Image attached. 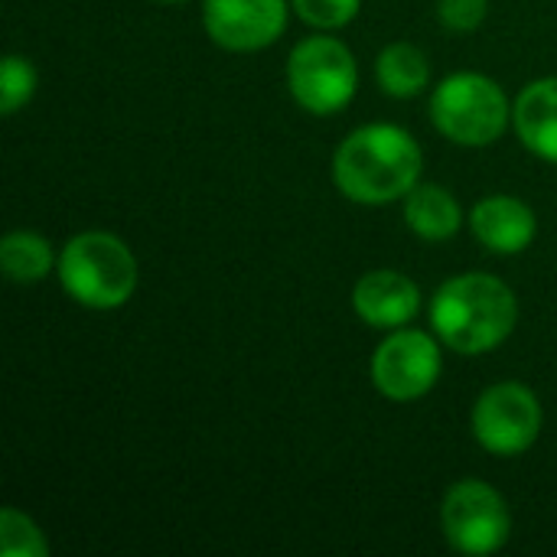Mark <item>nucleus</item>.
Listing matches in <instances>:
<instances>
[{
  "label": "nucleus",
  "mask_w": 557,
  "mask_h": 557,
  "mask_svg": "<svg viewBox=\"0 0 557 557\" xmlns=\"http://www.w3.org/2000/svg\"><path fill=\"white\" fill-rule=\"evenodd\" d=\"M405 222L414 235L428 242H447L460 232L463 212L460 202L444 186L424 183L405 196Z\"/></svg>",
  "instance_id": "obj_13"
},
{
  "label": "nucleus",
  "mask_w": 557,
  "mask_h": 557,
  "mask_svg": "<svg viewBox=\"0 0 557 557\" xmlns=\"http://www.w3.org/2000/svg\"><path fill=\"white\" fill-rule=\"evenodd\" d=\"M36 91V69L23 55H7L3 59V75H0V111L16 114Z\"/></svg>",
  "instance_id": "obj_17"
},
{
  "label": "nucleus",
  "mask_w": 557,
  "mask_h": 557,
  "mask_svg": "<svg viewBox=\"0 0 557 557\" xmlns=\"http://www.w3.org/2000/svg\"><path fill=\"white\" fill-rule=\"evenodd\" d=\"M356 313L379 330H398L411 323L421 307V290L401 271H372L352 290Z\"/></svg>",
  "instance_id": "obj_10"
},
{
  "label": "nucleus",
  "mask_w": 557,
  "mask_h": 557,
  "mask_svg": "<svg viewBox=\"0 0 557 557\" xmlns=\"http://www.w3.org/2000/svg\"><path fill=\"white\" fill-rule=\"evenodd\" d=\"M287 85L297 104L310 114L343 111L359 85V69L352 52L330 36H310L294 46L287 62Z\"/></svg>",
  "instance_id": "obj_5"
},
{
  "label": "nucleus",
  "mask_w": 557,
  "mask_h": 557,
  "mask_svg": "<svg viewBox=\"0 0 557 557\" xmlns=\"http://www.w3.org/2000/svg\"><path fill=\"white\" fill-rule=\"evenodd\" d=\"M3 274L16 284H36L52 271V248L36 232H10L0 242Z\"/></svg>",
  "instance_id": "obj_15"
},
{
  "label": "nucleus",
  "mask_w": 557,
  "mask_h": 557,
  "mask_svg": "<svg viewBox=\"0 0 557 557\" xmlns=\"http://www.w3.org/2000/svg\"><path fill=\"white\" fill-rule=\"evenodd\" d=\"M421 176L418 140L395 124L356 127L333 157V183L362 206H385L408 196Z\"/></svg>",
  "instance_id": "obj_1"
},
{
  "label": "nucleus",
  "mask_w": 557,
  "mask_h": 557,
  "mask_svg": "<svg viewBox=\"0 0 557 557\" xmlns=\"http://www.w3.org/2000/svg\"><path fill=\"white\" fill-rule=\"evenodd\" d=\"M441 529L454 545V552L483 557L499 552L509 542L512 516L506 499L493 486L480 480H460L444 496Z\"/></svg>",
  "instance_id": "obj_6"
},
{
  "label": "nucleus",
  "mask_w": 557,
  "mask_h": 557,
  "mask_svg": "<svg viewBox=\"0 0 557 557\" xmlns=\"http://www.w3.org/2000/svg\"><path fill=\"white\" fill-rule=\"evenodd\" d=\"M375 75L385 95L392 98H414L428 88L431 82V65L421 49L408 42H392L382 49L375 62Z\"/></svg>",
  "instance_id": "obj_14"
},
{
  "label": "nucleus",
  "mask_w": 557,
  "mask_h": 557,
  "mask_svg": "<svg viewBox=\"0 0 557 557\" xmlns=\"http://www.w3.org/2000/svg\"><path fill=\"white\" fill-rule=\"evenodd\" d=\"M160 3H183V0H160Z\"/></svg>",
  "instance_id": "obj_20"
},
{
  "label": "nucleus",
  "mask_w": 557,
  "mask_h": 557,
  "mask_svg": "<svg viewBox=\"0 0 557 557\" xmlns=\"http://www.w3.org/2000/svg\"><path fill=\"white\" fill-rule=\"evenodd\" d=\"M473 235L483 242L486 251L496 255H519L535 242V212L512 196H490L476 202L470 215Z\"/></svg>",
  "instance_id": "obj_11"
},
{
  "label": "nucleus",
  "mask_w": 557,
  "mask_h": 557,
  "mask_svg": "<svg viewBox=\"0 0 557 557\" xmlns=\"http://www.w3.org/2000/svg\"><path fill=\"white\" fill-rule=\"evenodd\" d=\"M0 552L3 557H46L49 545L42 532L16 509L0 512Z\"/></svg>",
  "instance_id": "obj_16"
},
{
  "label": "nucleus",
  "mask_w": 557,
  "mask_h": 557,
  "mask_svg": "<svg viewBox=\"0 0 557 557\" xmlns=\"http://www.w3.org/2000/svg\"><path fill=\"white\" fill-rule=\"evenodd\" d=\"M441 375V349L421 330L392 333L372 359V382L392 401L424 398Z\"/></svg>",
  "instance_id": "obj_8"
},
{
  "label": "nucleus",
  "mask_w": 557,
  "mask_h": 557,
  "mask_svg": "<svg viewBox=\"0 0 557 557\" xmlns=\"http://www.w3.org/2000/svg\"><path fill=\"white\" fill-rule=\"evenodd\" d=\"M206 33L232 52L271 46L287 26L284 0H202Z\"/></svg>",
  "instance_id": "obj_9"
},
{
  "label": "nucleus",
  "mask_w": 557,
  "mask_h": 557,
  "mask_svg": "<svg viewBox=\"0 0 557 557\" xmlns=\"http://www.w3.org/2000/svg\"><path fill=\"white\" fill-rule=\"evenodd\" d=\"M59 281L82 307L114 310L137 290V261L121 238L108 232H82L62 248Z\"/></svg>",
  "instance_id": "obj_3"
},
{
  "label": "nucleus",
  "mask_w": 557,
  "mask_h": 557,
  "mask_svg": "<svg viewBox=\"0 0 557 557\" xmlns=\"http://www.w3.org/2000/svg\"><path fill=\"white\" fill-rule=\"evenodd\" d=\"M490 0H437V16L454 33H470L483 23Z\"/></svg>",
  "instance_id": "obj_19"
},
{
  "label": "nucleus",
  "mask_w": 557,
  "mask_h": 557,
  "mask_svg": "<svg viewBox=\"0 0 557 557\" xmlns=\"http://www.w3.org/2000/svg\"><path fill=\"white\" fill-rule=\"evenodd\" d=\"M512 121L532 153L557 163V78L532 82L519 95Z\"/></svg>",
  "instance_id": "obj_12"
},
{
  "label": "nucleus",
  "mask_w": 557,
  "mask_h": 557,
  "mask_svg": "<svg viewBox=\"0 0 557 557\" xmlns=\"http://www.w3.org/2000/svg\"><path fill=\"white\" fill-rule=\"evenodd\" d=\"M359 3L362 0H294V10L317 29H339L359 13Z\"/></svg>",
  "instance_id": "obj_18"
},
{
  "label": "nucleus",
  "mask_w": 557,
  "mask_h": 557,
  "mask_svg": "<svg viewBox=\"0 0 557 557\" xmlns=\"http://www.w3.org/2000/svg\"><path fill=\"white\" fill-rule=\"evenodd\" d=\"M542 431V405L532 388L503 382L486 388L473 405V434L496 457L525 454Z\"/></svg>",
  "instance_id": "obj_7"
},
{
  "label": "nucleus",
  "mask_w": 557,
  "mask_h": 557,
  "mask_svg": "<svg viewBox=\"0 0 557 557\" xmlns=\"http://www.w3.org/2000/svg\"><path fill=\"white\" fill-rule=\"evenodd\" d=\"M431 121L460 147H490L509 124V101L493 78L480 72H457L437 85L431 98Z\"/></svg>",
  "instance_id": "obj_4"
},
{
  "label": "nucleus",
  "mask_w": 557,
  "mask_h": 557,
  "mask_svg": "<svg viewBox=\"0 0 557 557\" xmlns=\"http://www.w3.org/2000/svg\"><path fill=\"white\" fill-rule=\"evenodd\" d=\"M516 320V294L493 274H460L447 281L431 304L434 333L460 356L493 352L512 336Z\"/></svg>",
  "instance_id": "obj_2"
}]
</instances>
